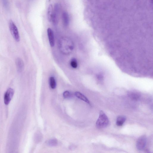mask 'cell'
Listing matches in <instances>:
<instances>
[{
  "mask_svg": "<svg viewBox=\"0 0 153 153\" xmlns=\"http://www.w3.org/2000/svg\"><path fill=\"white\" fill-rule=\"evenodd\" d=\"M126 117L123 115L118 116L116 120V125L118 126H122L126 120Z\"/></svg>",
  "mask_w": 153,
  "mask_h": 153,
  "instance_id": "obj_13",
  "label": "cell"
},
{
  "mask_svg": "<svg viewBox=\"0 0 153 153\" xmlns=\"http://www.w3.org/2000/svg\"><path fill=\"white\" fill-rule=\"evenodd\" d=\"M62 19L63 25L65 26L68 25L69 22V18L68 14L66 12L63 13L62 15Z\"/></svg>",
  "mask_w": 153,
  "mask_h": 153,
  "instance_id": "obj_10",
  "label": "cell"
},
{
  "mask_svg": "<svg viewBox=\"0 0 153 153\" xmlns=\"http://www.w3.org/2000/svg\"><path fill=\"white\" fill-rule=\"evenodd\" d=\"M14 94V91L11 88H9L4 93V102L8 105L11 101Z\"/></svg>",
  "mask_w": 153,
  "mask_h": 153,
  "instance_id": "obj_6",
  "label": "cell"
},
{
  "mask_svg": "<svg viewBox=\"0 0 153 153\" xmlns=\"http://www.w3.org/2000/svg\"><path fill=\"white\" fill-rule=\"evenodd\" d=\"M47 144L50 146H55L57 145L58 141L55 139H51L48 141L47 142Z\"/></svg>",
  "mask_w": 153,
  "mask_h": 153,
  "instance_id": "obj_16",
  "label": "cell"
},
{
  "mask_svg": "<svg viewBox=\"0 0 153 153\" xmlns=\"http://www.w3.org/2000/svg\"><path fill=\"white\" fill-rule=\"evenodd\" d=\"M47 33L50 44L53 47L54 45L55 40L53 31L51 28H48L47 29Z\"/></svg>",
  "mask_w": 153,
  "mask_h": 153,
  "instance_id": "obj_8",
  "label": "cell"
},
{
  "mask_svg": "<svg viewBox=\"0 0 153 153\" xmlns=\"http://www.w3.org/2000/svg\"><path fill=\"white\" fill-rule=\"evenodd\" d=\"M147 139L146 136L143 135L140 136L137 140L136 146L139 150H142L145 148L146 145Z\"/></svg>",
  "mask_w": 153,
  "mask_h": 153,
  "instance_id": "obj_5",
  "label": "cell"
},
{
  "mask_svg": "<svg viewBox=\"0 0 153 153\" xmlns=\"http://www.w3.org/2000/svg\"><path fill=\"white\" fill-rule=\"evenodd\" d=\"M74 94L75 96L76 97H77L79 99L83 100V101L89 104H90V103L89 100L83 94L78 91L75 92Z\"/></svg>",
  "mask_w": 153,
  "mask_h": 153,
  "instance_id": "obj_12",
  "label": "cell"
},
{
  "mask_svg": "<svg viewBox=\"0 0 153 153\" xmlns=\"http://www.w3.org/2000/svg\"><path fill=\"white\" fill-rule=\"evenodd\" d=\"M53 6L52 4H50L48 7V13L47 16L48 21L50 22L52 21L53 14Z\"/></svg>",
  "mask_w": 153,
  "mask_h": 153,
  "instance_id": "obj_14",
  "label": "cell"
},
{
  "mask_svg": "<svg viewBox=\"0 0 153 153\" xmlns=\"http://www.w3.org/2000/svg\"><path fill=\"white\" fill-rule=\"evenodd\" d=\"M128 96L130 99L134 101L138 100L140 97V95L138 93L135 91L129 92L128 94Z\"/></svg>",
  "mask_w": 153,
  "mask_h": 153,
  "instance_id": "obj_11",
  "label": "cell"
},
{
  "mask_svg": "<svg viewBox=\"0 0 153 153\" xmlns=\"http://www.w3.org/2000/svg\"><path fill=\"white\" fill-rule=\"evenodd\" d=\"M49 84L51 88L52 89H54L56 86V82L54 78L51 76L49 78Z\"/></svg>",
  "mask_w": 153,
  "mask_h": 153,
  "instance_id": "obj_15",
  "label": "cell"
},
{
  "mask_svg": "<svg viewBox=\"0 0 153 153\" xmlns=\"http://www.w3.org/2000/svg\"><path fill=\"white\" fill-rule=\"evenodd\" d=\"M3 5L6 8L8 7V4L7 0H2Z\"/></svg>",
  "mask_w": 153,
  "mask_h": 153,
  "instance_id": "obj_19",
  "label": "cell"
},
{
  "mask_svg": "<svg viewBox=\"0 0 153 153\" xmlns=\"http://www.w3.org/2000/svg\"><path fill=\"white\" fill-rule=\"evenodd\" d=\"M51 0H48L49 1H50Z\"/></svg>",
  "mask_w": 153,
  "mask_h": 153,
  "instance_id": "obj_20",
  "label": "cell"
},
{
  "mask_svg": "<svg viewBox=\"0 0 153 153\" xmlns=\"http://www.w3.org/2000/svg\"><path fill=\"white\" fill-rule=\"evenodd\" d=\"M109 122V120L106 115L103 111H101L96 122L97 126L99 128H105L108 126Z\"/></svg>",
  "mask_w": 153,
  "mask_h": 153,
  "instance_id": "obj_3",
  "label": "cell"
},
{
  "mask_svg": "<svg viewBox=\"0 0 153 153\" xmlns=\"http://www.w3.org/2000/svg\"><path fill=\"white\" fill-rule=\"evenodd\" d=\"M63 97L65 98H68L71 97V93L68 91H65L63 93Z\"/></svg>",
  "mask_w": 153,
  "mask_h": 153,
  "instance_id": "obj_18",
  "label": "cell"
},
{
  "mask_svg": "<svg viewBox=\"0 0 153 153\" xmlns=\"http://www.w3.org/2000/svg\"><path fill=\"white\" fill-rule=\"evenodd\" d=\"M16 69L19 72H22L24 69V65L23 60L19 58H17L15 61Z\"/></svg>",
  "mask_w": 153,
  "mask_h": 153,
  "instance_id": "obj_7",
  "label": "cell"
},
{
  "mask_svg": "<svg viewBox=\"0 0 153 153\" xmlns=\"http://www.w3.org/2000/svg\"><path fill=\"white\" fill-rule=\"evenodd\" d=\"M9 25L10 30L13 38L16 42H19L20 36L18 29L16 25L11 20L9 21Z\"/></svg>",
  "mask_w": 153,
  "mask_h": 153,
  "instance_id": "obj_4",
  "label": "cell"
},
{
  "mask_svg": "<svg viewBox=\"0 0 153 153\" xmlns=\"http://www.w3.org/2000/svg\"><path fill=\"white\" fill-rule=\"evenodd\" d=\"M58 5L56 4L54 6L53 10V16L52 22L54 24H56L58 22L59 14V7Z\"/></svg>",
  "mask_w": 153,
  "mask_h": 153,
  "instance_id": "obj_9",
  "label": "cell"
},
{
  "mask_svg": "<svg viewBox=\"0 0 153 153\" xmlns=\"http://www.w3.org/2000/svg\"><path fill=\"white\" fill-rule=\"evenodd\" d=\"M58 45L60 51L65 54L71 53L74 48L72 41L70 38L66 37L61 38L59 41Z\"/></svg>",
  "mask_w": 153,
  "mask_h": 153,
  "instance_id": "obj_2",
  "label": "cell"
},
{
  "mask_svg": "<svg viewBox=\"0 0 153 153\" xmlns=\"http://www.w3.org/2000/svg\"><path fill=\"white\" fill-rule=\"evenodd\" d=\"M70 65L71 66L74 68H76L77 66V63L76 59L73 58L71 61Z\"/></svg>",
  "mask_w": 153,
  "mask_h": 153,
  "instance_id": "obj_17",
  "label": "cell"
},
{
  "mask_svg": "<svg viewBox=\"0 0 153 153\" xmlns=\"http://www.w3.org/2000/svg\"><path fill=\"white\" fill-rule=\"evenodd\" d=\"M98 31L140 33L152 27V0H91Z\"/></svg>",
  "mask_w": 153,
  "mask_h": 153,
  "instance_id": "obj_1",
  "label": "cell"
}]
</instances>
